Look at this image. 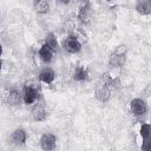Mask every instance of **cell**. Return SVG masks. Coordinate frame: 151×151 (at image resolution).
<instances>
[{
    "instance_id": "6da1fadb",
    "label": "cell",
    "mask_w": 151,
    "mask_h": 151,
    "mask_svg": "<svg viewBox=\"0 0 151 151\" xmlns=\"http://www.w3.org/2000/svg\"><path fill=\"white\" fill-rule=\"evenodd\" d=\"M111 85H112V79L107 77V74H105V77H103L100 79V81L98 83V85L96 86V98L103 103L107 101L111 97Z\"/></svg>"
},
{
    "instance_id": "7a4b0ae2",
    "label": "cell",
    "mask_w": 151,
    "mask_h": 151,
    "mask_svg": "<svg viewBox=\"0 0 151 151\" xmlns=\"http://www.w3.org/2000/svg\"><path fill=\"white\" fill-rule=\"evenodd\" d=\"M130 110L133 116L136 117H142L146 113L147 111V105L144 99L142 98H134L130 101Z\"/></svg>"
},
{
    "instance_id": "3957f363",
    "label": "cell",
    "mask_w": 151,
    "mask_h": 151,
    "mask_svg": "<svg viewBox=\"0 0 151 151\" xmlns=\"http://www.w3.org/2000/svg\"><path fill=\"white\" fill-rule=\"evenodd\" d=\"M40 146L42 150L45 151H50V150H54L57 146V138L53 133H44L40 137Z\"/></svg>"
},
{
    "instance_id": "277c9868",
    "label": "cell",
    "mask_w": 151,
    "mask_h": 151,
    "mask_svg": "<svg viewBox=\"0 0 151 151\" xmlns=\"http://www.w3.org/2000/svg\"><path fill=\"white\" fill-rule=\"evenodd\" d=\"M39 98V92L37 88H34L33 86H25L24 91H22V100L25 104L31 105L34 101H37V99Z\"/></svg>"
},
{
    "instance_id": "5b68a950",
    "label": "cell",
    "mask_w": 151,
    "mask_h": 151,
    "mask_svg": "<svg viewBox=\"0 0 151 151\" xmlns=\"http://www.w3.org/2000/svg\"><path fill=\"white\" fill-rule=\"evenodd\" d=\"M63 46L68 53H78L81 50V44L76 37H67L63 41Z\"/></svg>"
},
{
    "instance_id": "8992f818",
    "label": "cell",
    "mask_w": 151,
    "mask_h": 151,
    "mask_svg": "<svg viewBox=\"0 0 151 151\" xmlns=\"http://www.w3.org/2000/svg\"><path fill=\"white\" fill-rule=\"evenodd\" d=\"M120 50H122V46H120L119 48H117V50L113 52V54L111 55V58H110V65H112L113 67H119V66H122V65L124 64L125 51L122 52Z\"/></svg>"
},
{
    "instance_id": "52a82bcc",
    "label": "cell",
    "mask_w": 151,
    "mask_h": 151,
    "mask_svg": "<svg viewBox=\"0 0 151 151\" xmlns=\"http://www.w3.org/2000/svg\"><path fill=\"white\" fill-rule=\"evenodd\" d=\"M136 11L142 15L151 14V0H136Z\"/></svg>"
},
{
    "instance_id": "ba28073f",
    "label": "cell",
    "mask_w": 151,
    "mask_h": 151,
    "mask_svg": "<svg viewBox=\"0 0 151 151\" xmlns=\"http://www.w3.org/2000/svg\"><path fill=\"white\" fill-rule=\"evenodd\" d=\"M26 138H27V134H26V131L24 129H15L13 131V133L11 134V140L15 145L24 144L26 142Z\"/></svg>"
},
{
    "instance_id": "9c48e42d",
    "label": "cell",
    "mask_w": 151,
    "mask_h": 151,
    "mask_svg": "<svg viewBox=\"0 0 151 151\" xmlns=\"http://www.w3.org/2000/svg\"><path fill=\"white\" fill-rule=\"evenodd\" d=\"M39 78L42 83L51 84V83H53V80L55 78V74H54V71L51 67H45V68L41 70V72L39 74Z\"/></svg>"
},
{
    "instance_id": "30bf717a",
    "label": "cell",
    "mask_w": 151,
    "mask_h": 151,
    "mask_svg": "<svg viewBox=\"0 0 151 151\" xmlns=\"http://www.w3.org/2000/svg\"><path fill=\"white\" fill-rule=\"evenodd\" d=\"M88 9H90V2L88 0H80L79 12H78V19L81 22H85V20L88 17Z\"/></svg>"
},
{
    "instance_id": "8fae6325",
    "label": "cell",
    "mask_w": 151,
    "mask_h": 151,
    "mask_svg": "<svg viewBox=\"0 0 151 151\" xmlns=\"http://www.w3.org/2000/svg\"><path fill=\"white\" fill-rule=\"evenodd\" d=\"M39 57H40V59L44 61V63H51V60H52V58H53V51L46 45V44H44L41 47H40V50H39Z\"/></svg>"
},
{
    "instance_id": "7c38bea8",
    "label": "cell",
    "mask_w": 151,
    "mask_h": 151,
    "mask_svg": "<svg viewBox=\"0 0 151 151\" xmlns=\"http://www.w3.org/2000/svg\"><path fill=\"white\" fill-rule=\"evenodd\" d=\"M88 77V72L84 66H77L73 72V79L76 81H84Z\"/></svg>"
},
{
    "instance_id": "4fadbf2b",
    "label": "cell",
    "mask_w": 151,
    "mask_h": 151,
    "mask_svg": "<svg viewBox=\"0 0 151 151\" xmlns=\"http://www.w3.org/2000/svg\"><path fill=\"white\" fill-rule=\"evenodd\" d=\"M32 117L35 122H44L47 118V112L42 106H35L32 111Z\"/></svg>"
},
{
    "instance_id": "5bb4252c",
    "label": "cell",
    "mask_w": 151,
    "mask_h": 151,
    "mask_svg": "<svg viewBox=\"0 0 151 151\" xmlns=\"http://www.w3.org/2000/svg\"><path fill=\"white\" fill-rule=\"evenodd\" d=\"M33 7H34L35 12L39 13V14H45V13H47L48 9H50L48 2H47L46 0H34Z\"/></svg>"
},
{
    "instance_id": "9a60e30c",
    "label": "cell",
    "mask_w": 151,
    "mask_h": 151,
    "mask_svg": "<svg viewBox=\"0 0 151 151\" xmlns=\"http://www.w3.org/2000/svg\"><path fill=\"white\" fill-rule=\"evenodd\" d=\"M45 44L53 51V52H57L58 48H59V44H58V40L55 38V35L53 33H48L45 38Z\"/></svg>"
},
{
    "instance_id": "2e32d148",
    "label": "cell",
    "mask_w": 151,
    "mask_h": 151,
    "mask_svg": "<svg viewBox=\"0 0 151 151\" xmlns=\"http://www.w3.org/2000/svg\"><path fill=\"white\" fill-rule=\"evenodd\" d=\"M8 101L12 104V105H18L20 103V94L18 91L15 90H12L8 94Z\"/></svg>"
},
{
    "instance_id": "e0dca14e",
    "label": "cell",
    "mask_w": 151,
    "mask_h": 151,
    "mask_svg": "<svg viewBox=\"0 0 151 151\" xmlns=\"http://www.w3.org/2000/svg\"><path fill=\"white\" fill-rule=\"evenodd\" d=\"M140 136L143 139L151 138V124H143L140 126Z\"/></svg>"
},
{
    "instance_id": "ac0fdd59",
    "label": "cell",
    "mask_w": 151,
    "mask_h": 151,
    "mask_svg": "<svg viewBox=\"0 0 151 151\" xmlns=\"http://www.w3.org/2000/svg\"><path fill=\"white\" fill-rule=\"evenodd\" d=\"M142 150H145V151H151V138H146V139H143Z\"/></svg>"
},
{
    "instance_id": "d6986e66",
    "label": "cell",
    "mask_w": 151,
    "mask_h": 151,
    "mask_svg": "<svg viewBox=\"0 0 151 151\" xmlns=\"http://www.w3.org/2000/svg\"><path fill=\"white\" fill-rule=\"evenodd\" d=\"M61 2H64V4H68L70 2V0H60Z\"/></svg>"
},
{
    "instance_id": "ffe728a7",
    "label": "cell",
    "mask_w": 151,
    "mask_h": 151,
    "mask_svg": "<svg viewBox=\"0 0 151 151\" xmlns=\"http://www.w3.org/2000/svg\"><path fill=\"white\" fill-rule=\"evenodd\" d=\"M105 1H111V0H105Z\"/></svg>"
}]
</instances>
